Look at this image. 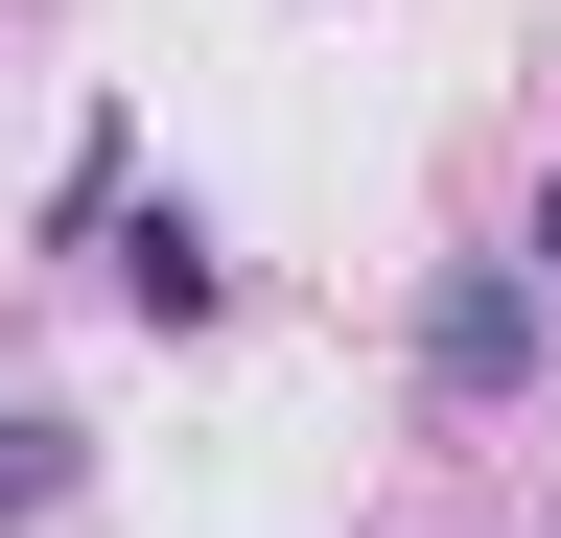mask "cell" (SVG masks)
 <instances>
[{
  "instance_id": "obj_1",
  "label": "cell",
  "mask_w": 561,
  "mask_h": 538,
  "mask_svg": "<svg viewBox=\"0 0 561 538\" xmlns=\"http://www.w3.org/2000/svg\"><path fill=\"white\" fill-rule=\"evenodd\" d=\"M538 352H561V305L515 282V257H445V282H421V398H445V422L538 398Z\"/></svg>"
},
{
  "instance_id": "obj_2",
  "label": "cell",
  "mask_w": 561,
  "mask_h": 538,
  "mask_svg": "<svg viewBox=\"0 0 561 538\" xmlns=\"http://www.w3.org/2000/svg\"><path fill=\"white\" fill-rule=\"evenodd\" d=\"M117 305H140V328H210V305H234L210 211H117Z\"/></svg>"
},
{
  "instance_id": "obj_3",
  "label": "cell",
  "mask_w": 561,
  "mask_h": 538,
  "mask_svg": "<svg viewBox=\"0 0 561 538\" xmlns=\"http://www.w3.org/2000/svg\"><path fill=\"white\" fill-rule=\"evenodd\" d=\"M70 492H94V445H70L47 398H0V538H24V515H70Z\"/></svg>"
},
{
  "instance_id": "obj_4",
  "label": "cell",
  "mask_w": 561,
  "mask_h": 538,
  "mask_svg": "<svg viewBox=\"0 0 561 538\" xmlns=\"http://www.w3.org/2000/svg\"><path fill=\"white\" fill-rule=\"evenodd\" d=\"M515 282H538V305H561V164H538V211H515Z\"/></svg>"
}]
</instances>
